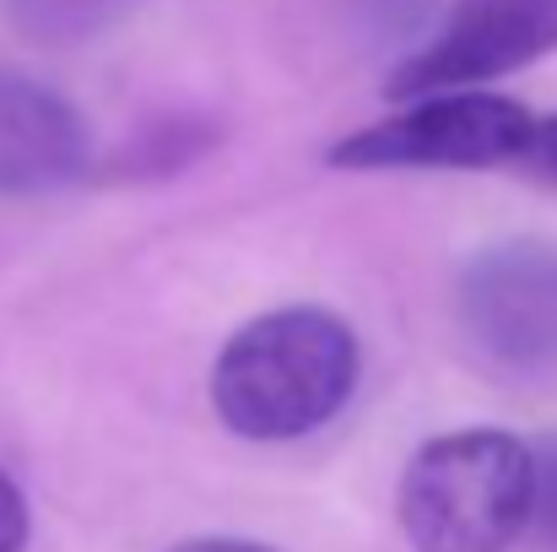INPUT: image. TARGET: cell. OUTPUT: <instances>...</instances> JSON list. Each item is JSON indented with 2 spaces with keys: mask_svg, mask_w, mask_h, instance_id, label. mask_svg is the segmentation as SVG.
Segmentation results:
<instances>
[{
  "mask_svg": "<svg viewBox=\"0 0 557 552\" xmlns=\"http://www.w3.org/2000/svg\"><path fill=\"white\" fill-rule=\"evenodd\" d=\"M460 326L487 364L557 373V249L509 238L460 271Z\"/></svg>",
  "mask_w": 557,
  "mask_h": 552,
  "instance_id": "277c9868",
  "label": "cell"
},
{
  "mask_svg": "<svg viewBox=\"0 0 557 552\" xmlns=\"http://www.w3.org/2000/svg\"><path fill=\"white\" fill-rule=\"evenodd\" d=\"M525 174L536 184H553L557 189V114L547 120H531V131H525V147H520V158H515Z\"/></svg>",
  "mask_w": 557,
  "mask_h": 552,
  "instance_id": "9c48e42d",
  "label": "cell"
},
{
  "mask_svg": "<svg viewBox=\"0 0 557 552\" xmlns=\"http://www.w3.org/2000/svg\"><path fill=\"white\" fill-rule=\"evenodd\" d=\"M531 526V444L504 428L428 439L400 477L411 552H509Z\"/></svg>",
  "mask_w": 557,
  "mask_h": 552,
  "instance_id": "7a4b0ae2",
  "label": "cell"
},
{
  "mask_svg": "<svg viewBox=\"0 0 557 552\" xmlns=\"http://www.w3.org/2000/svg\"><path fill=\"white\" fill-rule=\"evenodd\" d=\"M531 520L557 548V439L531 450Z\"/></svg>",
  "mask_w": 557,
  "mask_h": 552,
  "instance_id": "ba28073f",
  "label": "cell"
},
{
  "mask_svg": "<svg viewBox=\"0 0 557 552\" xmlns=\"http://www.w3.org/2000/svg\"><path fill=\"white\" fill-rule=\"evenodd\" d=\"M11 27L33 44H87L114 27L136 0H0Z\"/></svg>",
  "mask_w": 557,
  "mask_h": 552,
  "instance_id": "52a82bcc",
  "label": "cell"
},
{
  "mask_svg": "<svg viewBox=\"0 0 557 552\" xmlns=\"http://www.w3.org/2000/svg\"><path fill=\"white\" fill-rule=\"evenodd\" d=\"M358 390V336L331 309H271L227 336L211 368L216 417L255 444L325 428Z\"/></svg>",
  "mask_w": 557,
  "mask_h": 552,
  "instance_id": "6da1fadb",
  "label": "cell"
},
{
  "mask_svg": "<svg viewBox=\"0 0 557 552\" xmlns=\"http://www.w3.org/2000/svg\"><path fill=\"white\" fill-rule=\"evenodd\" d=\"M22 548H27V499L0 471V552H22Z\"/></svg>",
  "mask_w": 557,
  "mask_h": 552,
  "instance_id": "30bf717a",
  "label": "cell"
},
{
  "mask_svg": "<svg viewBox=\"0 0 557 552\" xmlns=\"http://www.w3.org/2000/svg\"><path fill=\"white\" fill-rule=\"evenodd\" d=\"M169 552H276L265 542H244V537H195V542H180Z\"/></svg>",
  "mask_w": 557,
  "mask_h": 552,
  "instance_id": "8fae6325",
  "label": "cell"
},
{
  "mask_svg": "<svg viewBox=\"0 0 557 552\" xmlns=\"http://www.w3.org/2000/svg\"><path fill=\"white\" fill-rule=\"evenodd\" d=\"M92 163L87 120L54 87L0 71V195H54Z\"/></svg>",
  "mask_w": 557,
  "mask_h": 552,
  "instance_id": "8992f818",
  "label": "cell"
},
{
  "mask_svg": "<svg viewBox=\"0 0 557 552\" xmlns=\"http://www.w3.org/2000/svg\"><path fill=\"white\" fill-rule=\"evenodd\" d=\"M557 49V0H455L438 33L406 54L384 93L395 103L449 87L498 82Z\"/></svg>",
  "mask_w": 557,
  "mask_h": 552,
  "instance_id": "5b68a950",
  "label": "cell"
},
{
  "mask_svg": "<svg viewBox=\"0 0 557 552\" xmlns=\"http://www.w3.org/2000/svg\"><path fill=\"white\" fill-rule=\"evenodd\" d=\"M536 114L504 93L449 87L406 98L400 114L352 131L331 147L336 169L373 174V169H504L520 158L525 131Z\"/></svg>",
  "mask_w": 557,
  "mask_h": 552,
  "instance_id": "3957f363",
  "label": "cell"
}]
</instances>
